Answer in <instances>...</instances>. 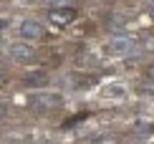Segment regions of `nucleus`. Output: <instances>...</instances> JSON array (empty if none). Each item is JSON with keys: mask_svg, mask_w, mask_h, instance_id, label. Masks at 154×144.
Segmentation results:
<instances>
[{"mask_svg": "<svg viewBox=\"0 0 154 144\" xmlns=\"http://www.w3.org/2000/svg\"><path fill=\"white\" fill-rule=\"evenodd\" d=\"M30 106H33V111H51V109L61 106V96L58 94H33Z\"/></svg>", "mask_w": 154, "mask_h": 144, "instance_id": "nucleus-1", "label": "nucleus"}, {"mask_svg": "<svg viewBox=\"0 0 154 144\" xmlns=\"http://www.w3.org/2000/svg\"><path fill=\"white\" fill-rule=\"evenodd\" d=\"M18 33H20L23 41H35V38L43 36V25L38 20H23L20 25H18Z\"/></svg>", "mask_w": 154, "mask_h": 144, "instance_id": "nucleus-2", "label": "nucleus"}, {"mask_svg": "<svg viewBox=\"0 0 154 144\" xmlns=\"http://www.w3.org/2000/svg\"><path fill=\"white\" fill-rule=\"evenodd\" d=\"M48 18H51V23H56V25H68V23L76 20V10L73 8H53L48 13Z\"/></svg>", "mask_w": 154, "mask_h": 144, "instance_id": "nucleus-3", "label": "nucleus"}, {"mask_svg": "<svg viewBox=\"0 0 154 144\" xmlns=\"http://www.w3.org/2000/svg\"><path fill=\"white\" fill-rule=\"evenodd\" d=\"M10 56L18 58V61H28V58H33V48L25 43H13L10 45Z\"/></svg>", "mask_w": 154, "mask_h": 144, "instance_id": "nucleus-4", "label": "nucleus"}, {"mask_svg": "<svg viewBox=\"0 0 154 144\" xmlns=\"http://www.w3.org/2000/svg\"><path fill=\"white\" fill-rule=\"evenodd\" d=\"M46 83H48V74H46V71H35V74L25 76V86L38 89V86H46Z\"/></svg>", "mask_w": 154, "mask_h": 144, "instance_id": "nucleus-5", "label": "nucleus"}, {"mask_svg": "<svg viewBox=\"0 0 154 144\" xmlns=\"http://www.w3.org/2000/svg\"><path fill=\"white\" fill-rule=\"evenodd\" d=\"M144 91H146L149 96H154V83H146V86H144Z\"/></svg>", "mask_w": 154, "mask_h": 144, "instance_id": "nucleus-6", "label": "nucleus"}, {"mask_svg": "<svg viewBox=\"0 0 154 144\" xmlns=\"http://www.w3.org/2000/svg\"><path fill=\"white\" fill-rule=\"evenodd\" d=\"M109 96H121V89H109Z\"/></svg>", "mask_w": 154, "mask_h": 144, "instance_id": "nucleus-7", "label": "nucleus"}, {"mask_svg": "<svg viewBox=\"0 0 154 144\" xmlns=\"http://www.w3.org/2000/svg\"><path fill=\"white\" fill-rule=\"evenodd\" d=\"M3 116H5V106H3V104H0V119H3Z\"/></svg>", "mask_w": 154, "mask_h": 144, "instance_id": "nucleus-8", "label": "nucleus"}, {"mask_svg": "<svg viewBox=\"0 0 154 144\" xmlns=\"http://www.w3.org/2000/svg\"><path fill=\"white\" fill-rule=\"evenodd\" d=\"M149 15H152V18H154V3H152V10H149Z\"/></svg>", "mask_w": 154, "mask_h": 144, "instance_id": "nucleus-9", "label": "nucleus"}, {"mask_svg": "<svg viewBox=\"0 0 154 144\" xmlns=\"http://www.w3.org/2000/svg\"><path fill=\"white\" fill-rule=\"evenodd\" d=\"M0 30H3V20H0Z\"/></svg>", "mask_w": 154, "mask_h": 144, "instance_id": "nucleus-10", "label": "nucleus"}, {"mask_svg": "<svg viewBox=\"0 0 154 144\" xmlns=\"http://www.w3.org/2000/svg\"><path fill=\"white\" fill-rule=\"evenodd\" d=\"M0 74H3V68H0Z\"/></svg>", "mask_w": 154, "mask_h": 144, "instance_id": "nucleus-11", "label": "nucleus"}, {"mask_svg": "<svg viewBox=\"0 0 154 144\" xmlns=\"http://www.w3.org/2000/svg\"><path fill=\"white\" fill-rule=\"evenodd\" d=\"M152 3H154V0H152Z\"/></svg>", "mask_w": 154, "mask_h": 144, "instance_id": "nucleus-12", "label": "nucleus"}]
</instances>
